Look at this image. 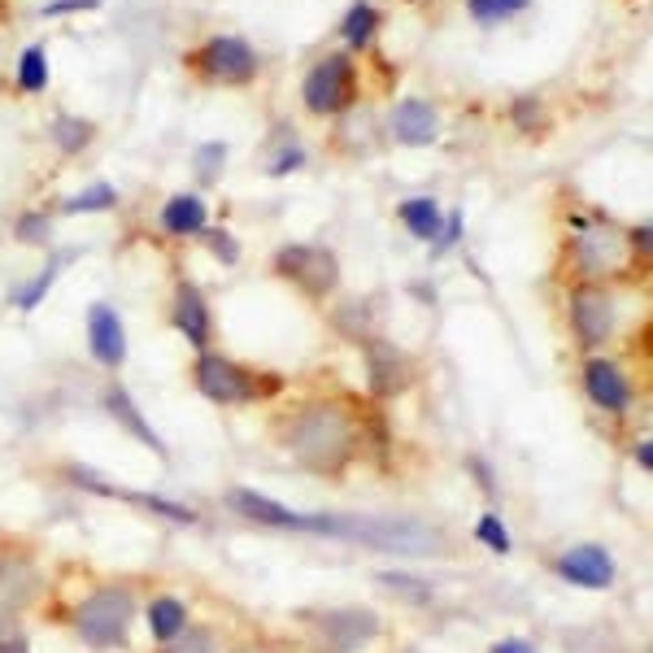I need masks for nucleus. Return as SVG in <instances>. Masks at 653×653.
Wrapping results in <instances>:
<instances>
[{
  "instance_id": "nucleus-45",
  "label": "nucleus",
  "mask_w": 653,
  "mask_h": 653,
  "mask_svg": "<svg viewBox=\"0 0 653 653\" xmlns=\"http://www.w3.org/2000/svg\"><path fill=\"white\" fill-rule=\"evenodd\" d=\"M410 653H419V650H410Z\"/></svg>"
},
{
  "instance_id": "nucleus-30",
  "label": "nucleus",
  "mask_w": 653,
  "mask_h": 653,
  "mask_svg": "<svg viewBox=\"0 0 653 653\" xmlns=\"http://www.w3.org/2000/svg\"><path fill=\"white\" fill-rule=\"evenodd\" d=\"M475 536H480V545H488V549H497V554H509V531L497 514H484V518L475 523Z\"/></svg>"
},
{
  "instance_id": "nucleus-19",
  "label": "nucleus",
  "mask_w": 653,
  "mask_h": 653,
  "mask_svg": "<svg viewBox=\"0 0 653 653\" xmlns=\"http://www.w3.org/2000/svg\"><path fill=\"white\" fill-rule=\"evenodd\" d=\"M105 410L114 414V423H118V428H127V432L136 435L140 444H148L157 457H166V444H161V435L148 428V419L140 414V410H136V401H131V392H127V388H118V383H114V388L105 392Z\"/></svg>"
},
{
  "instance_id": "nucleus-29",
  "label": "nucleus",
  "mask_w": 653,
  "mask_h": 653,
  "mask_svg": "<svg viewBox=\"0 0 653 653\" xmlns=\"http://www.w3.org/2000/svg\"><path fill=\"white\" fill-rule=\"evenodd\" d=\"M114 206H118V192H114L109 183H96V188H87L83 197H74L66 210H71V214H92V210H114Z\"/></svg>"
},
{
  "instance_id": "nucleus-27",
  "label": "nucleus",
  "mask_w": 653,
  "mask_h": 653,
  "mask_svg": "<svg viewBox=\"0 0 653 653\" xmlns=\"http://www.w3.org/2000/svg\"><path fill=\"white\" fill-rule=\"evenodd\" d=\"M53 140L62 152H78V148L92 140V123H78V118H57L53 123Z\"/></svg>"
},
{
  "instance_id": "nucleus-12",
  "label": "nucleus",
  "mask_w": 653,
  "mask_h": 653,
  "mask_svg": "<svg viewBox=\"0 0 653 653\" xmlns=\"http://www.w3.org/2000/svg\"><path fill=\"white\" fill-rule=\"evenodd\" d=\"M227 506L257 527H280V531H309L314 527V514H296V509L271 502L266 493H253V488H231Z\"/></svg>"
},
{
  "instance_id": "nucleus-32",
  "label": "nucleus",
  "mask_w": 653,
  "mask_h": 653,
  "mask_svg": "<svg viewBox=\"0 0 653 653\" xmlns=\"http://www.w3.org/2000/svg\"><path fill=\"white\" fill-rule=\"evenodd\" d=\"M166 653H218V650H214V636H210V632H201V628L188 632V628H183V632L166 645Z\"/></svg>"
},
{
  "instance_id": "nucleus-21",
  "label": "nucleus",
  "mask_w": 653,
  "mask_h": 653,
  "mask_svg": "<svg viewBox=\"0 0 653 653\" xmlns=\"http://www.w3.org/2000/svg\"><path fill=\"white\" fill-rule=\"evenodd\" d=\"M188 628V605L179 597H157L148 601V632L157 645H170L179 632Z\"/></svg>"
},
{
  "instance_id": "nucleus-39",
  "label": "nucleus",
  "mask_w": 653,
  "mask_h": 653,
  "mask_svg": "<svg viewBox=\"0 0 653 653\" xmlns=\"http://www.w3.org/2000/svg\"><path fill=\"white\" fill-rule=\"evenodd\" d=\"M214 249H222V262H235V257H240V249L231 244V235H227V231H218L214 235Z\"/></svg>"
},
{
  "instance_id": "nucleus-18",
  "label": "nucleus",
  "mask_w": 653,
  "mask_h": 653,
  "mask_svg": "<svg viewBox=\"0 0 653 653\" xmlns=\"http://www.w3.org/2000/svg\"><path fill=\"white\" fill-rule=\"evenodd\" d=\"M74 475V484H83V488H92V493H105V497H123V502H136V506H145V509H152V514H161V518H170V523H197V514L188 506H175V502H166V497H152V493H123V488H114V484H101L96 475H87L83 466H74L71 471Z\"/></svg>"
},
{
  "instance_id": "nucleus-28",
  "label": "nucleus",
  "mask_w": 653,
  "mask_h": 653,
  "mask_svg": "<svg viewBox=\"0 0 653 653\" xmlns=\"http://www.w3.org/2000/svg\"><path fill=\"white\" fill-rule=\"evenodd\" d=\"M62 266H66V257H53V262H49V271H44L40 280H31L27 288L18 292V309H35V305L49 296V288H53V280H57V271H62Z\"/></svg>"
},
{
  "instance_id": "nucleus-2",
  "label": "nucleus",
  "mask_w": 653,
  "mask_h": 653,
  "mask_svg": "<svg viewBox=\"0 0 653 653\" xmlns=\"http://www.w3.org/2000/svg\"><path fill=\"white\" fill-rule=\"evenodd\" d=\"M318 536L331 540H354V545H370L379 554H406V558H440L444 540L440 531L419 523V518H383V514H314Z\"/></svg>"
},
{
  "instance_id": "nucleus-23",
  "label": "nucleus",
  "mask_w": 653,
  "mask_h": 653,
  "mask_svg": "<svg viewBox=\"0 0 653 653\" xmlns=\"http://www.w3.org/2000/svg\"><path fill=\"white\" fill-rule=\"evenodd\" d=\"M340 31H345L349 49H370V44H375V31H379V13H375L370 4H354Z\"/></svg>"
},
{
  "instance_id": "nucleus-15",
  "label": "nucleus",
  "mask_w": 653,
  "mask_h": 653,
  "mask_svg": "<svg viewBox=\"0 0 653 653\" xmlns=\"http://www.w3.org/2000/svg\"><path fill=\"white\" fill-rule=\"evenodd\" d=\"M558 576L567 583H580V588L601 592V588L614 583V558L601 545H580V549H571V554L558 558Z\"/></svg>"
},
{
  "instance_id": "nucleus-44",
  "label": "nucleus",
  "mask_w": 653,
  "mask_h": 653,
  "mask_svg": "<svg viewBox=\"0 0 653 653\" xmlns=\"http://www.w3.org/2000/svg\"><path fill=\"white\" fill-rule=\"evenodd\" d=\"M240 653H271V650H262V645H253V650H240Z\"/></svg>"
},
{
  "instance_id": "nucleus-10",
  "label": "nucleus",
  "mask_w": 653,
  "mask_h": 653,
  "mask_svg": "<svg viewBox=\"0 0 653 653\" xmlns=\"http://www.w3.org/2000/svg\"><path fill=\"white\" fill-rule=\"evenodd\" d=\"M366 375H370V392L379 401H388V397H401L414 383V362H410L406 349H397L388 340H370L366 345Z\"/></svg>"
},
{
  "instance_id": "nucleus-40",
  "label": "nucleus",
  "mask_w": 653,
  "mask_h": 653,
  "mask_svg": "<svg viewBox=\"0 0 653 653\" xmlns=\"http://www.w3.org/2000/svg\"><path fill=\"white\" fill-rule=\"evenodd\" d=\"M632 244H636L641 257H650V222H641V227L632 231Z\"/></svg>"
},
{
  "instance_id": "nucleus-38",
  "label": "nucleus",
  "mask_w": 653,
  "mask_h": 653,
  "mask_svg": "<svg viewBox=\"0 0 653 653\" xmlns=\"http://www.w3.org/2000/svg\"><path fill=\"white\" fill-rule=\"evenodd\" d=\"M301 161H305V152H301V148H284V157L271 166V175H288V170H296Z\"/></svg>"
},
{
  "instance_id": "nucleus-43",
  "label": "nucleus",
  "mask_w": 653,
  "mask_h": 653,
  "mask_svg": "<svg viewBox=\"0 0 653 653\" xmlns=\"http://www.w3.org/2000/svg\"><path fill=\"white\" fill-rule=\"evenodd\" d=\"M0 653H27V641H22V636H4V641H0Z\"/></svg>"
},
{
  "instance_id": "nucleus-16",
  "label": "nucleus",
  "mask_w": 653,
  "mask_h": 653,
  "mask_svg": "<svg viewBox=\"0 0 653 653\" xmlns=\"http://www.w3.org/2000/svg\"><path fill=\"white\" fill-rule=\"evenodd\" d=\"M392 136L410 148L432 145L435 136H440V114H435L428 101L410 96V101H401V105L392 109Z\"/></svg>"
},
{
  "instance_id": "nucleus-22",
  "label": "nucleus",
  "mask_w": 653,
  "mask_h": 653,
  "mask_svg": "<svg viewBox=\"0 0 653 653\" xmlns=\"http://www.w3.org/2000/svg\"><path fill=\"white\" fill-rule=\"evenodd\" d=\"M401 222L410 227V235H419V240H435L440 235V206H435L432 197H414V201H406L401 206Z\"/></svg>"
},
{
  "instance_id": "nucleus-5",
  "label": "nucleus",
  "mask_w": 653,
  "mask_h": 653,
  "mask_svg": "<svg viewBox=\"0 0 653 653\" xmlns=\"http://www.w3.org/2000/svg\"><path fill=\"white\" fill-rule=\"evenodd\" d=\"M314 623V636L327 653H358L379 636V619L375 610L362 605H345V610H323V614H305Z\"/></svg>"
},
{
  "instance_id": "nucleus-37",
  "label": "nucleus",
  "mask_w": 653,
  "mask_h": 653,
  "mask_svg": "<svg viewBox=\"0 0 653 653\" xmlns=\"http://www.w3.org/2000/svg\"><path fill=\"white\" fill-rule=\"evenodd\" d=\"M457 235H462V214L444 218V222H440V235H435V249H449Z\"/></svg>"
},
{
  "instance_id": "nucleus-11",
  "label": "nucleus",
  "mask_w": 653,
  "mask_h": 653,
  "mask_svg": "<svg viewBox=\"0 0 653 653\" xmlns=\"http://www.w3.org/2000/svg\"><path fill=\"white\" fill-rule=\"evenodd\" d=\"M614 318H619V309H614V296L605 288L588 284L571 296V323H576L583 345H601L614 331Z\"/></svg>"
},
{
  "instance_id": "nucleus-24",
  "label": "nucleus",
  "mask_w": 653,
  "mask_h": 653,
  "mask_svg": "<svg viewBox=\"0 0 653 653\" xmlns=\"http://www.w3.org/2000/svg\"><path fill=\"white\" fill-rule=\"evenodd\" d=\"M31 588H35V576L27 567H18V562H4L0 567V605H13L18 610L31 597Z\"/></svg>"
},
{
  "instance_id": "nucleus-6",
  "label": "nucleus",
  "mask_w": 653,
  "mask_h": 653,
  "mask_svg": "<svg viewBox=\"0 0 653 653\" xmlns=\"http://www.w3.org/2000/svg\"><path fill=\"white\" fill-rule=\"evenodd\" d=\"M192 379H197V392L206 401H214V406H249V401H257V379L244 366L222 358V354H201L197 366H192Z\"/></svg>"
},
{
  "instance_id": "nucleus-35",
  "label": "nucleus",
  "mask_w": 653,
  "mask_h": 653,
  "mask_svg": "<svg viewBox=\"0 0 653 653\" xmlns=\"http://www.w3.org/2000/svg\"><path fill=\"white\" fill-rule=\"evenodd\" d=\"M101 0H53L44 4V18H62V13H74V9H96Z\"/></svg>"
},
{
  "instance_id": "nucleus-26",
  "label": "nucleus",
  "mask_w": 653,
  "mask_h": 653,
  "mask_svg": "<svg viewBox=\"0 0 653 653\" xmlns=\"http://www.w3.org/2000/svg\"><path fill=\"white\" fill-rule=\"evenodd\" d=\"M531 0H471L466 9H471V18L475 22H502V18H514V13H523Z\"/></svg>"
},
{
  "instance_id": "nucleus-1",
  "label": "nucleus",
  "mask_w": 653,
  "mask_h": 653,
  "mask_svg": "<svg viewBox=\"0 0 653 653\" xmlns=\"http://www.w3.org/2000/svg\"><path fill=\"white\" fill-rule=\"evenodd\" d=\"M284 449L305 466V471H345L358 453V423L345 406L336 401H314L301 406L292 419H284Z\"/></svg>"
},
{
  "instance_id": "nucleus-42",
  "label": "nucleus",
  "mask_w": 653,
  "mask_h": 653,
  "mask_svg": "<svg viewBox=\"0 0 653 653\" xmlns=\"http://www.w3.org/2000/svg\"><path fill=\"white\" fill-rule=\"evenodd\" d=\"M488 653H531V645L527 641H497Z\"/></svg>"
},
{
  "instance_id": "nucleus-3",
  "label": "nucleus",
  "mask_w": 653,
  "mask_h": 653,
  "mask_svg": "<svg viewBox=\"0 0 653 653\" xmlns=\"http://www.w3.org/2000/svg\"><path fill=\"white\" fill-rule=\"evenodd\" d=\"M136 619V601L127 588H96L92 597H83V605L74 610V632L83 645L92 650H123L127 632Z\"/></svg>"
},
{
  "instance_id": "nucleus-33",
  "label": "nucleus",
  "mask_w": 653,
  "mask_h": 653,
  "mask_svg": "<svg viewBox=\"0 0 653 653\" xmlns=\"http://www.w3.org/2000/svg\"><path fill=\"white\" fill-rule=\"evenodd\" d=\"M222 161H227V148L222 145H206L201 148V179H214V170H222Z\"/></svg>"
},
{
  "instance_id": "nucleus-4",
  "label": "nucleus",
  "mask_w": 653,
  "mask_h": 653,
  "mask_svg": "<svg viewBox=\"0 0 653 653\" xmlns=\"http://www.w3.org/2000/svg\"><path fill=\"white\" fill-rule=\"evenodd\" d=\"M571 257L583 275L605 280L628 266V240L619 227L597 222V218H571Z\"/></svg>"
},
{
  "instance_id": "nucleus-7",
  "label": "nucleus",
  "mask_w": 653,
  "mask_h": 653,
  "mask_svg": "<svg viewBox=\"0 0 653 653\" xmlns=\"http://www.w3.org/2000/svg\"><path fill=\"white\" fill-rule=\"evenodd\" d=\"M275 271L296 284L305 296H327V292L340 284V266L327 249H314V244H288L275 253Z\"/></svg>"
},
{
  "instance_id": "nucleus-14",
  "label": "nucleus",
  "mask_w": 653,
  "mask_h": 653,
  "mask_svg": "<svg viewBox=\"0 0 653 653\" xmlns=\"http://www.w3.org/2000/svg\"><path fill=\"white\" fill-rule=\"evenodd\" d=\"M87 345H92V358L109 370L127 362V331H123V318L109 305L87 309Z\"/></svg>"
},
{
  "instance_id": "nucleus-20",
  "label": "nucleus",
  "mask_w": 653,
  "mask_h": 653,
  "mask_svg": "<svg viewBox=\"0 0 653 653\" xmlns=\"http://www.w3.org/2000/svg\"><path fill=\"white\" fill-rule=\"evenodd\" d=\"M206 201L201 197H192V192H183V197H170L166 201V210H161V227L170 231V235H197V231H206Z\"/></svg>"
},
{
  "instance_id": "nucleus-17",
  "label": "nucleus",
  "mask_w": 653,
  "mask_h": 653,
  "mask_svg": "<svg viewBox=\"0 0 653 653\" xmlns=\"http://www.w3.org/2000/svg\"><path fill=\"white\" fill-rule=\"evenodd\" d=\"M175 327L183 331L188 345H197V349L210 345V331H214V323H210V305L201 301V292L192 288V284H183L179 296H175Z\"/></svg>"
},
{
  "instance_id": "nucleus-13",
  "label": "nucleus",
  "mask_w": 653,
  "mask_h": 653,
  "mask_svg": "<svg viewBox=\"0 0 653 653\" xmlns=\"http://www.w3.org/2000/svg\"><path fill=\"white\" fill-rule=\"evenodd\" d=\"M583 392H588L592 406H601L610 414H623L632 406V383H628V375L610 362V358H592V362L583 366Z\"/></svg>"
},
{
  "instance_id": "nucleus-41",
  "label": "nucleus",
  "mask_w": 653,
  "mask_h": 653,
  "mask_svg": "<svg viewBox=\"0 0 653 653\" xmlns=\"http://www.w3.org/2000/svg\"><path fill=\"white\" fill-rule=\"evenodd\" d=\"M636 462H641V471H650V466H653V440H650V435L636 444Z\"/></svg>"
},
{
  "instance_id": "nucleus-36",
  "label": "nucleus",
  "mask_w": 653,
  "mask_h": 653,
  "mask_svg": "<svg viewBox=\"0 0 653 653\" xmlns=\"http://www.w3.org/2000/svg\"><path fill=\"white\" fill-rule=\"evenodd\" d=\"M514 114H518V127H523V131L540 127V105H536V101H518V105H514Z\"/></svg>"
},
{
  "instance_id": "nucleus-25",
  "label": "nucleus",
  "mask_w": 653,
  "mask_h": 653,
  "mask_svg": "<svg viewBox=\"0 0 653 653\" xmlns=\"http://www.w3.org/2000/svg\"><path fill=\"white\" fill-rule=\"evenodd\" d=\"M18 83H22V92H44V87H49V57H44L40 44H31V49L22 53V62H18Z\"/></svg>"
},
{
  "instance_id": "nucleus-8",
  "label": "nucleus",
  "mask_w": 653,
  "mask_h": 653,
  "mask_svg": "<svg viewBox=\"0 0 653 653\" xmlns=\"http://www.w3.org/2000/svg\"><path fill=\"white\" fill-rule=\"evenodd\" d=\"M192 66L206 74L210 83L244 87V83L257 74V53H253L244 40H235V35H214V40L201 44V53H197Z\"/></svg>"
},
{
  "instance_id": "nucleus-31",
  "label": "nucleus",
  "mask_w": 653,
  "mask_h": 653,
  "mask_svg": "<svg viewBox=\"0 0 653 653\" xmlns=\"http://www.w3.org/2000/svg\"><path fill=\"white\" fill-rule=\"evenodd\" d=\"M379 583L392 588V592H401L410 605H428V601H432V588L423 580H410V576H379Z\"/></svg>"
},
{
  "instance_id": "nucleus-9",
  "label": "nucleus",
  "mask_w": 653,
  "mask_h": 653,
  "mask_svg": "<svg viewBox=\"0 0 653 653\" xmlns=\"http://www.w3.org/2000/svg\"><path fill=\"white\" fill-rule=\"evenodd\" d=\"M301 96H305V105L314 114H340L354 101V66H349V57H340V53L323 57L314 71L305 74Z\"/></svg>"
},
{
  "instance_id": "nucleus-34",
  "label": "nucleus",
  "mask_w": 653,
  "mask_h": 653,
  "mask_svg": "<svg viewBox=\"0 0 653 653\" xmlns=\"http://www.w3.org/2000/svg\"><path fill=\"white\" fill-rule=\"evenodd\" d=\"M18 235H22V240H44V235H49V218L27 214L22 218V227H18Z\"/></svg>"
}]
</instances>
